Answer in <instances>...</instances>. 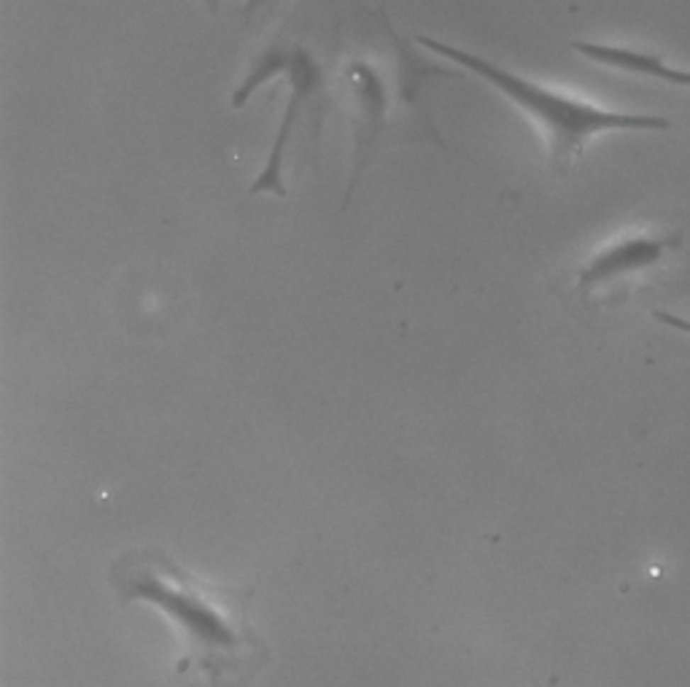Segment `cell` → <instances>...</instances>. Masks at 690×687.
<instances>
[{
    "mask_svg": "<svg viewBox=\"0 0 690 687\" xmlns=\"http://www.w3.org/2000/svg\"><path fill=\"white\" fill-rule=\"evenodd\" d=\"M423 46L453 62L461 70H469L477 79H483L499 94H504L521 113H526L531 124L542 135V143L547 151V162L553 173H567L580 157L585 146L607 133H631V130H672V121L652 113H625L612 108L596 106L591 100H582L574 94L558 92L553 86H545L540 81L526 79L521 73H513L507 67L491 62L480 54L459 49L453 43L418 35L416 38Z\"/></svg>",
    "mask_w": 690,
    "mask_h": 687,
    "instance_id": "2",
    "label": "cell"
},
{
    "mask_svg": "<svg viewBox=\"0 0 690 687\" xmlns=\"http://www.w3.org/2000/svg\"><path fill=\"white\" fill-rule=\"evenodd\" d=\"M572 49L601 67H612V70H621V73L666 81L672 86L690 89V70L666 65L655 54L636 52V49H625V46H612V43H591V40H572Z\"/></svg>",
    "mask_w": 690,
    "mask_h": 687,
    "instance_id": "5",
    "label": "cell"
},
{
    "mask_svg": "<svg viewBox=\"0 0 690 687\" xmlns=\"http://www.w3.org/2000/svg\"><path fill=\"white\" fill-rule=\"evenodd\" d=\"M203 3H205V9H208L211 13L221 11V0H203Z\"/></svg>",
    "mask_w": 690,
    "mask_h": 687,
    "instance_id": "8",
    "label": "cell"
},
{
    "mask_svg": "<svg viewBox=\"0 0 690 687\" xmlns=\"http://www.w3.org/2000/svg\"><path fill=\"white\" fill-rule=\"evenodd\" d=\"M682 251L679 232L636 229L604 242L574 275V294L588 305L621 302L672 267Z\"/></svg>",
    "mask_w": 690,
    "mask_h": 687,
    "instance_id": "4",
    "label": "cell"
},
{
    "mask_svg": "<svg viewBox=\"0 0 690 687\" xmlns=\"http://www.w3.org/2000/svg\"><path fill=\"white\" fill-rule=\"evenodd\" d=\"M275 76H284L289 84V100H286L284 119L278 124V135L270 146V157L265 162L262 173L251 184V194L270 191L275 197H284V157L289 151V143L297 130L311 127L313 138L318 135L321 119H324L326 106L332 103V81H329V67H326V54L316 52L302 33L294 35L289 27H281L278 35L265 43V49L251 60L248 76L240 81V86L232 94V108H240Z\"/></svg>",
    "mask_w": 690,
    "mask_h": 687,
    "instance_id": "3",
    "label": "cell"
},
{
    "mask_svg": "<svg viewBox=\"0 0 690 687\" xmlns=\"http://www.w3.org/2000/svg\"><path fill=\"white\" fill-rule=\"evenodd\" d=\"M652 318H655V321H661V323H666V326H672V329H677V332H685V335L690 337V321H688V318H682V315L666 313V310H652Z\"/></svg>",
    "mask_w": 690,
    "mask_h": 687,
    "instance_id": "6",
    "label": "cell"
},
{
    "mask_svg": "<svg viewBox=\"0 0 690 687\" xmlns=\"http://www.w3.org/2000/svg\"><path fill=\"white\" fill-rule=\"evenodd\" d=\"M119 604H149L178 628L181 687H254L270 647L251 625L257 588L208 582L162 547L122 552L108 571Z\"/></svg>",
    "mask_w": 690,
    "mask_h": 687,
    "instance_id": "1",
    "label": "cell"
},
{
    "mask_svg": "<svg viewBox=\"0 0 690 687\" xmlns=\"http://www.w3.org/2000/svg\"><path fill=\"white\" fill-rule=\"evenodd\" d=\"M267 6H270V0H243V22L245 25H251Z\"/></svg>",
    "mask_w": 690,
    "mask_h": 687,
    "instance_id": "7",
    "label": "cell"
}]
</instances>
